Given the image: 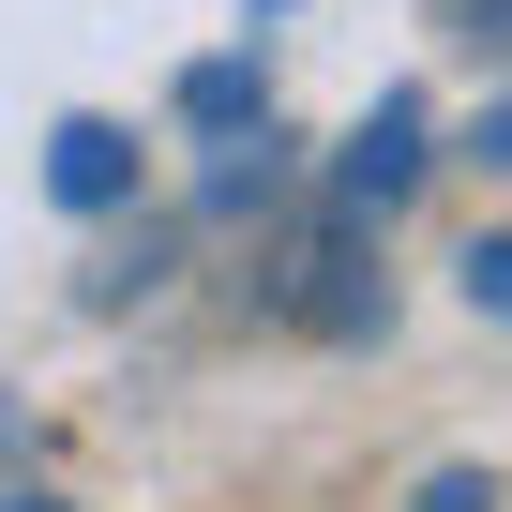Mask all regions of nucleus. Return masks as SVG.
<instances>
[{
  "label": "nucleus",
  "mask_w": 512,
  "mask_h": 512,
  "mask_svg": "<svg viewBox=\"0 0 512 512\" xmlns=\"http://www.w3.org/2000/svg\"><path fill=\"white\" fill-rule=\"evenodd\" d=\"M422 512H497V482H482V467H437V482H422Z\"/></svg>",
  "instance_id": "obj_8"
},
{
  "label": "nucleus",
  "mask_w": 512,
  "mask_h": 512,
  "mask_svg": "<svg viewBox=\"0 0 512 512\" xmlns=\"http://www.w3.org/2000/svg\"><path fill=\"white\" fill-rule=\"evenodd\" d=\"M272 317H302V332H392V272H377V256H362V211H332L302 256H287V272H272Z\"/></svg>",
  "instance_id": "obj_1"
},
{
  "label": "nucleus",
  "mask_w": 512,
  "mask_h": 512,
  "mask_svg": "<svg viewBox=\"0 0 512 512\" xmlns=\"http://www.w3.org/2000/svg\"><path fill=\"white\" fill-rule=\"evenodd\" d=\"M241 121H272V76H256L241 46L226 61H181V136H241Z\"/></svg>",
  "instance_id": "obj_5"
},
{
  "label": "nucleus",
  "mask_w": 512,
  "mask_h": 512,
  "mask_svg": "<svg viewBox=\"0 0 512 512\" xmlns=\"http://www.w3.org/2000/svg\"><path fill=\"white\" fill-rule=\"evenodd\" d=\"M46 196H61V211H121V196H136V121H91V106H76V121L46 136Z\"/></svg>",
  "instance_id": "obj_3"
},
{
  "label": "nucleus",
  "mask_w": 512,
  "mask_h": 512,
  "mask_svg": "<svg viewBox=\"0 0 512 512\" xmlns=\"http://www.w3.org/2000/svg\"><path fill=\"white\" fill-rule=\"evenodd\" d=\"M467 151H482V166H512V106H482V121H467Z\"/></svg>",
  "instance_id": "obj_9"
},
{
  "label": "nucleus",
  "mask_w": 512,
  "mask_h": 512,
  "mask_svg": "<svg viewBox=\"0 0 512 512\" xmlns=\"http://www.w3.org/2000/svg\"><path fill=\"white\" fill-rule=\"evenodd\" d=\"M0 512H76V497H46V482H31V497H0Z\"/></svg>",
  "instance_id": "obj_10"
},
{
  "label": "nucleus",
  "mask_w": 512,
  "mask_h": 512,
  "mask_svg": "<svg viewBox=\"0 0 512 512\" xmlns=\"http://www.w3.org/2000/svg\"><path fill=\"white\" fill-rule=\"evenodd\" d=\"M272 196H287V136H272V121L211 136V181H196V211H272Z\"/></svg>",
  "instance_id": "obj_4"
},
{
  "label": "nucleus",
  "mask_w": 512,
  "mask_h": 512,
  "mask_svg": "<svg viewBox=\"0 0 512 512\" xmlns=\"http://www.w3.org/2000/svg\"><path fill=\"white\" fill-rule=\"evenodd\" d=\"M422 166H437V121H422V91H377L362 121H347V151H332V211H392V196H422Z\"/></svg>",
  "instance_id": "obj_2"
},
{
  "label": "nucleus",
  "mask_w": 512,
  "mask_h": 512,
  "mask_svg": "<svg viewBox=\"0 0 512 512\" xmlns=\"http://www.w3.org/2000/svg\"><path fill=\"white\" fill-rule=\"evenodd\" d=\"M467 302H482V317H512V226H482V241H467Z\"/></svg>",
  "instance_id": "obj_7"
},
{
  "label": "nucleus",
  "mask_w": 512,
  "mask_h": 512,
  "mask_svg": "<svg viewBox=\"0 0 512 512\" xmlns=\"http://www.w3.org/2000/svg\"><path fill=\"white\" fill-rule=\"evenodd\" d=\"M437 31H452V46L497 76V61H512V0H437Z\"/></svg>",
  "instance_id": "obj_6"
}]
</instances>
